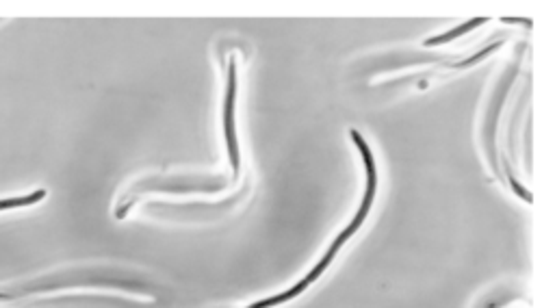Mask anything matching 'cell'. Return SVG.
<instances>
[{"mask_svg":"<svg viewBox=\"0 0 555 308\" xmlns=\"http://www.w3.org/2000/svg\"><path fill=\"white\" fill-rule=\"evenodd\" d=\"M351 139H354V143L358 146V150H360V154H362V161H364V167H367V189H364V198H362V204H360V208H358V213H356V217L351 219V224L345 228V230L338 234V237L334 239V243L330 245V250L323 254V258L319 260L317 263V267L315 269H312L308 276H306L302 282L299 284H295V286H291L289 291H284V293H280V295H273V297H267V299H263V302H256V304H252V306H247V308H269V306H276V304H282V302H289V299H293V297H297L299 293H302L306 286H308L310 282H315V280L321 276V273L328 269V265L332 263V260H334V256H336V252L341 250L343 247V243L345 241H349L351 237H354V232L358 230V228H360V224L364 219H367V215H369V211H371V204H373V198H375V191H377V169H375V161H373V154H371V150H369V146H367V141H364V137L358 133V130H351Z\"/></svg>","mask_w":555,"mask_h":308,"instance_id":"cell-1","label":"cell"},{"mask_svg":"<svg viewBox=\"0 0 555 308\" xmlns=\"http://www.w3.org/2000/svg\"><path fill=\"white\" fill-rule=\"evenodd\" d=\"M234 94H237V70H234V65H230V68H228V94H226V104H224V133H226V143H228V154H230L232 169L239 172L241 154H239L237 133H234Z\"/></svg>","mask_w":555,"mask_h":308,"instance_id":"cell-2","label":"cell"},{"mask_svg":"<svg viewBox=\"0 0 555 308\" xmlns=\"http://www.w3.org/2000/svg\"><path fill=\"white\" fill-rule=\"evenodd\" d=\"M44 198H46V189H35V191H31L26 195H16V198H3L0 200V213L13 211V208H22V206H35L37 202H42Z\"/></svg>","mask_w":555,"mask_h":308,"instance_id":"cell-3","label":"cell"},{"mask_svg":"<svg viewBox=\"0 0 555 308\" xmlns=\"http://www.w3.org/2000/svg\"><path fill=\"white\" fill-rule=\"evenodd\" d=\"M484 22H486L484 18H475V20H468V22L460 24V26H455L453 31L445 33V35H438V37H429L427 42H425V46H440V44H447V42H451V39H458L460 35H464V33H468V31H473L475 26H479V24H484Z\"/></svg>","mask_w":555,"mask_h":308,"instance_id":"cell-4","label":"cell"}]
</instances>
